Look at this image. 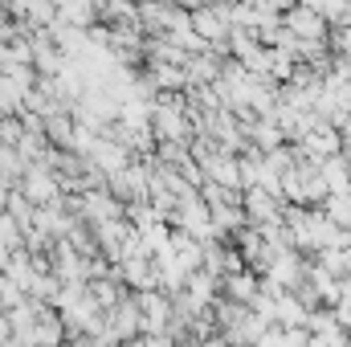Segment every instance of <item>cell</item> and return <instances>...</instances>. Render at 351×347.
Here are the masks:
<instances>
[{"label":"cell","mask_w":351,"mask_h":347,"mask_svg":"<svg viewBox=\"0 0 351 347\" xmlns=\"http://www.w3.org/2000/svg\"><path fill=\"white\" fill-rule=\"evenodd\" d=\"M143 347H176V339H172V335H152Z\"/></svg>","instance_id":"1"}]
</instances>
